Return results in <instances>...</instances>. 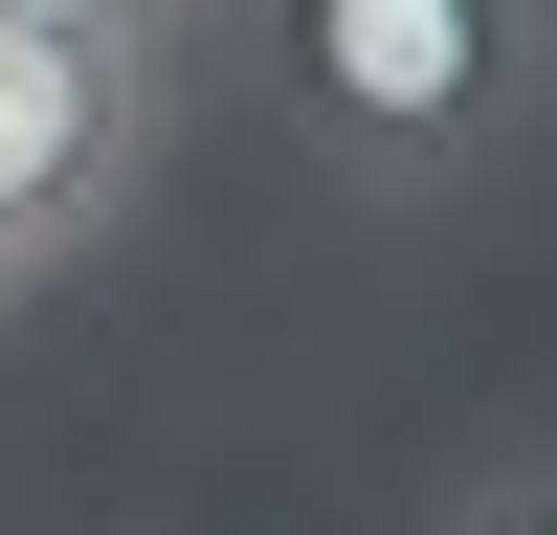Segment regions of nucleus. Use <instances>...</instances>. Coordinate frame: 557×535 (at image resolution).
I'll return each instance as SVG.
<instances>
[{"label": "nucleus", "mask_w": 557, "mask_h": 535, "mask_svg": "<svg viewBox=\"0 0 557 535\" xmlns=\"http://www.w3.org/2000/svg\"><path fill=\"white\" fill-rule=\"evenodd\" d=\"M268 45L357 201H469L557 112V0H268Z\"/></svg>", "instance_id": "f257e3e1"}, {"label": "nucleus", "mask_w": 557, "mask_h": 535, "mask_svg": "<svg viewBox=\"0 0 557 535\" xmlns=\"http://www.w3.org/2000/svg\"><path fill=\"white\" fill-rule=\"evenodd\" d=\"M178 157V67L157 45H67V23H0V290H45L67 246H112Z\"/></svg>", "instance_id": "f03ea898"}, {"label": "nucleus", "mask_w": 557, "mask_h": 535, "mask_svg": "<svg viewBox=\"0 0 557 535\" xmlns=\"http://www.w3.org/2000/svg\"><path fill=\"white\" fill-rule=\"evenodd\" d=\"M0 23H67V45H157V67H178V45L223 23V0H0Z\"/></svg>", "instance_id": "7ed1b4c3"}, {"label": "nucleus", "mask_w": 557, "mask_h": 535, "mask_svg": "<svg viewBox=\"0 0 557 535\" xmlns=\"http://www.w3.org/2000/svg\"><path fill=\"white\" fill-rule=\"evenodd\" d=\"M424 535H557V446H513V469H469Z\"/></svg>", "instance_id": "20e7f679"}]
</instances>
